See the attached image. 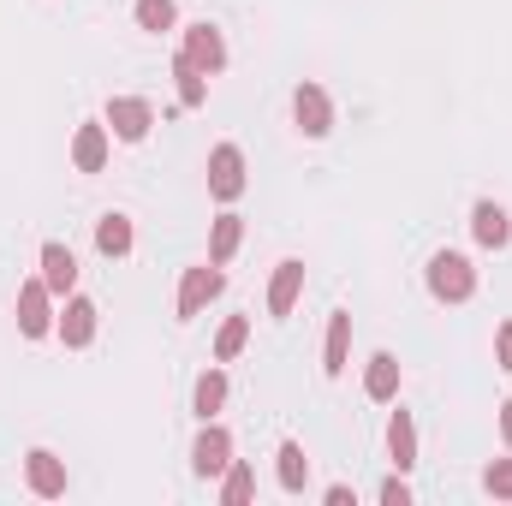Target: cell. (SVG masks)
<instances>
[{
	"label": "cell",
	"instance_id": "obj_1",
	"mask_svg": "<svg viewBox=\"0 0 512 506\" xmlns=\"http://www.w3.org/2000/svg\"><path fill=\"white\" fill-rule=\"evenodd\" d=\"M423 280H429L435 304H471V292H477V268H471V256H459V251H435L429 268H423Z\"/></svg>",
	"mask_w": 512,
	"mask_h": 506
},
{
	"label": "cell",
	"instance_id": "obj_2",
	"mask_svg": "<svg viewBox=\"0 0 512 506\" xmlns=\"http://www.w3.org/2000/svg\"><path fill=\"white\" fill-rule=\"evenodd\" d=\"M54 322H60V310H54L48 280H42V274H36V280H24V286H18V334H24V340H48V334H54Z\"/></svg>",
	"mask_w": 512,
	"mask_h": 506
},
{
	"label": "cell",
	"instance_id": "obj_3",
	"mask_svg": "<svg viewBox=\"0 0 512 506\" xmlns=\"http://www.w3.org/2000/svg\"><path fill=\"white\" fill-rule=\"evenodd\" d=\"M209 197L215 203H239L245 197V149L239 143H215L209 149Z\"/></svg>",
	"mask_w": 512,
	"mask_h": 506
},
{
	"label": "cell",
	"instance_id": "obj_4",
	"mask_svg": "<svg viewBox=\"0 0 512 506\" xmlns=\"http://www.w3.org/2000/svg\"><path fill=\"white\" fill-rule=\"evenodd\" d=\"M179 54H185V60H191V66H197L203 78H215V72H227V36H221V30H215L209 18L185 30V42H179Z\"/></svg>",
	"mask_w": 512,
	"mask_h": 506
},
{
	"label": "cell",
	"instance_id": "obj_5",
	"mask_svg": "<svg viewBox=\"0 0 512 506\" xmlns=\"http://www.w3.org/2000/svg\"><path fill=\"white\" fill-rule=\"evenodd\" d=\"M221 286H227V274L215 268V262H203V268H185V280H179V322H191V316H203V304L209 298H221Z\"/></svg>",
	"mask_w": 512,
	"mask_h": 506
},
{
	"label": "cell",
	"instance_id": "obj_6",
	"mask_svg": "<svg viewBox=\"0 0 512 506\" xmlns=\"http://www.w3.org/2000/svg\"><path fill=\"white\" fill-rule=\"evenodd\" d=\"M227 465H233V435L209 417V423H203V435H197V447H191V471L209 483V477H221Z\"/></svg>",
	"mask_w": 512,
	"mask_h": 506
},
{
	"label": "cell",
	"instance_id": "obj_7",
	"mask_svg": "<svg viewBox=\"0 0 512 506\" xmlns=\"http://www.w3.org/2000/svg\"><path fill=\"white\" fill-rule=\"evenodd\" d=\"M292 120L304 137H328L334 131V102H328V90L322 84H298L292 90Z\"/></svg>",
	"mask_w": 512,
	"mask_h": 506
},
{
	"label": "cell",
	"instance_id": "obj_8",
	"mask_svg": "<svg viewBox=\"0 0 512 506\" xmlns=\"http://www.w3.org/2000/svg\"><path fill=\"white\" fill-rule=\"evenodd\" d=\"M102 120H108V131H114L120 143H143V137H149V126H155V108H149L143 96H114Z\"/></svg>",
	"mask_w": 512,
	"mask_h": 506
},
{
	"label": "cell",
	"instance_id": "obj_9",
	"mask_svg": "<svg viewBox=\"0 0 512 506\" xmlns=\"http://www.w3.org/2000/svg\"><path fill=\"white\" fill-rule=\"evenodd\" d=\"M108 149H114L108 120H84V126L72 131V167H78V173H102V167H108Z\"/></svg>",
	"mask_w": 512,
	"mask_h": 506
},
{
	"label": "cell",
	"instance_id": "obj_10",
	"mask_svg": "<svg viewBox=\"0 0 512 506\" xmlns=\"http://www.w3.org/2000/svg\"><path fill=\"white\" fill-rule=\"evenodd\" d=\"M24 477H30V495H42V501H60L66 495V459L48 453V447H30L24 453Z\"/></svg>",
	"mask_w": 512,
	"mask_h": 506
},
{
	"label": "cell",
	"instance_id": "obj_11",
	"mask_svg": "<svg viewBox=\"0 0 512 506\" xmlns=\"http://www.w3.org/2000/svg\"><path fill=\"white\" fill-rule=\"evenodd\" d=\"M96 322H102V310H96L90 298H78V292H72V298H66V310H60V322H54V334H60L72 352H84V346L96 340Z\"/></svg>",
	"mask_w": 512,
	"mask_h": 506
},
{
	"label": "cell",
	"instance_id": "obj_12",
	"mask_svg": "<svg viewBox=\"0 0 512 506\" xmlns=\"http://www.w3.org/2000/svg\"><path fill=\"white\" fill-rule=\"evenodd\" d=\"M471 233H477V245H483V251H507V245H512V215L501 209V203H489V197H483V203L471 209Z\"/></svg>",
	"mask_w": 512,
	"mask_h": 506
},
{
	"label": "cell",
	"instance_id": "obj_13",
	"mask_svg": "<svg viewBox=\"0 0 512 506\" xmlns=\"http://www.w3.org/2000/svg\"><path fill=\"white\" fill-rule=\"evenodd\" d=\"M42 280H48V292H54V298H72V286H78V256L66 251L60 239H48V245H42Z\"/></svg>",
	"mask_w": 512,
	"mask_h": 506
},
{
	"label": "cell",
	"instance_id": "obj_14",
	"mask_svg": "<svg viewBox=\"0 0 512 506\" xmlns=\"http://www.w3.org/2000/svg\"><path fill=\"white\" fill-rule=\"evenodd\" d=\"M298 292H304V262H298V256H286V262L274 268V280H268V316H292Z\"/></svg>",
	"mask_w": 512,
	"mask_h": 506
},
{
	"label": "cell",
	"instance_id": "obj_15",
	"mask_svg": "<svg viewBox=\"0 0 512 506\" xmlns=\"http://www.w3.org/2000/svg\"><path fill=\"white\" fill-rule=\"evenodd\" d=\"M346 352H352V310H334L328 346H322V376H346Z\"/></svg>",
	"mask_w": 512,
	"mask_h": 506
},
{
	"label": "cell",
	"instance_id": "obj_16",
	"mask_svg": "<svg viewBox=\"0 0 512 506\" xmlns=\"http://www.w3.org/2000/svg\"><path fill=\"white\" fill-rule=\"evenodd\" d=\"M364 393H370L376 405H393V399H399V358H393V352H376V358L364 364Z\"/></svg>",
	"mask_w": 512,
	"mask_h": 506
},
{
	"label": "cell",
	"instance_id": "obj_17",
	"mask_svg": "<svg viewBox=\"0 0 512 506\" xmlns=\"http://www.w3.org/2000/svg\"><path fill=\"white\" fill-rule=\"evenodd\" d=\"M239 245H245V221H239L233 209H221V215H215V233H209V262L227 268V262L239 256Z\"/></svg>",
	"mask_w": 512,
	"mask_h": 506
},
{
	"label": "cell",
	"instance_id": "obj_18",
	"mask_svg": "<svg viewBox=\"0 0 512 506\" xmlns=\"http://www.w3.org/2000/svg\"><path fill=\"white\" fill-rule=\"evenodd\" d=\"M387 459H393L399 471L417 465V423H411V411H393V417H387Z\"/></svg>",
	"mask_w": 512,
	"mask_h": 506
},
{
	"label": "cell",
	"instance_id": "obj_19",
	"mask_svg": "<svg viewBox=\"0 0 512 506\" xmlns=\"http://www.w3.org/2000/svg\"><path fill=\"white\" fill-rule=\"evenodd\" d=\"M274 477H280L286 495H304V483H310V459H304L298 441H280V447H274Z\"/></svg>",
	"mask_w": 512,
	"mask_h": 506
},
{
	"label": "cell",
	"instance_id": "obj_20",
	"mask_svg": "<svg viewBox=\"0 0 512 506\" xmlns=\"http://www.w3.org/2000/svg\"><path fill=\"white\" fill-rule=\"evenodd\" d=\"M221 405H227V370L215 364V370H203L197 387H191V411L209 423V417H221Z\"/></svg>",
	"mask_w": 512,
	"mask_h": 506
},
{
	"label": "cell",
	"instance_id": "obj_21",
	"mask_svg": "<svg viewBox=\"0 0 512 506\" xmlns=\"http://www.w3.org/2000/svg\"><path fill=\"white\" fill-rule=\"evenodd\" d=\"M131 245H137V233H131V215L108 209V215L96 221V251H102V256H131Z\"/></svg>",
	"mask_w": 512,
	"mask_h": 506
},
{
	"label": "cell",
	"instance_id": "obj_22",
	"mask_svg": "<svg viewBox=\"0 0 512 506\" xmlns=\"http://www.w3.org/2000/svg\"><path fill=\"white\" fill-rule=\"evenodd\" d=\"M173 78H179V108H203V102H209V78H203L185 54H173Z\"/></svg>",
	"mask_w": 512,
	"mask_h": 506
},
{
	"label": "cell",
	"instance_id": "obj_23",
	"mask_svg": "<svg viewBox=\"0 0 512 506\" xmlns=\"http://www.w3.org/2000/svg\"><path fill=\"white\" fill-rule=\"evenodd\" d=\"M131 18H137V30H149V36H167V30L179 24V6H173V0H137Z\"/></svg>",
	"mask_w": 512,
	"mask_h": 506
},
{
	"label": "cell",
	"instance_id": "obj_24",
	"mask_svg": "<svg viewBox=\"0 0 512 506\" xmlns=\"http://www.w3.org/2000/svg\"><path fill=\"white\" fill-rule=\"evenodd\" d=\"M245 340H251V316H227L221 334H215V364H233L245 352Z\"/></svg>",
	"mask_w": 512,
	"mask_h": 506
},
{
	"label": "cell",
	"instance_id": "obj_25",
	"mask_svg": "<svg viewBox=\"0 0 512 506\" xmlns=\"http://www.w3.org/2000/svg\"><path fill=\"white\" fill-rule=\"evenodd\" d=\"M251 495H256V471L245 465V459H233V465L221 471V501H227V506H245Z\"/></svg>",
	"mask_w": 512,
	"mask_h": 506
},
{
	"label": "cell",
	"instance_id": "obj_26",
	"mask_svg": "<svg viewBox=\"0 0 512 506\" xmlns=\"http://www.w3.org/2000/svg\"><path fill=\"white\" fill-rule=\"evenodd\" d=\"M483 489H489L495 501H512V459H495V465L483 471Z\"/></svg>",
	"mask_w": 512,
	"mask_h": 506
},
{
	"label": "cell",
	"instance_id": "obj_27",
	"mask_svg": "<svg viewBox=\"0 0 512 506\" xmlns=\"http://www.w3.org/2000/svg\"><path fill=\"white\" fill-rule=\"evenodd\" d=\"M376 501H382V506H411V489H405V471H399V477H387L382 489H376Z\"/></svg>",
	"mask_w": 512,
	"mask_h": 506
},
{
	"label": "cell",
	"instance_id": "obj_28",
	"mask_svg": "<svg viewBox=\"0 0 512 506\" xmlns=\"http://www.w3.org/2000/svg\"><path fill=\"white\" fill-rule=\"evenodd\" d=\"M495 364L512 376V322H501V328H495Z\"/></svg>",
	"mask_w": 512,
	"mask_h": 506
},
{
	"label": "cell",
	"instance_id": "obj_29",
	"mask_svg": "<svg viewBox=\"0 0 512 506\" xmlns=\"http://www.w3.org/2000/svg\"><path fill=\"white\" fill-rule=\"evenodd\" d=\"M322 501H328V506H352V501H358V495H352V489H346V483H334V489H328V495H322Z\"/></svg>",
	"mask_w": 512,
	"mask_h": 506
},
{
	"label": "cell",
	"instance_id": "obj_30",
	"mask_svg": "<svg viewBox=\"0 0 512 506\" xmlns=\"http://www.w3.org/2000/svg\"><path fill=\"white\" fill-rule=\"evenodd\" d=\"M501 435H507V447H512V399L501 405Z\"/></svg>",
	"mask_w": 512,
	"mask_h": 506
}]
</instances>
